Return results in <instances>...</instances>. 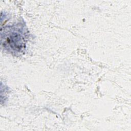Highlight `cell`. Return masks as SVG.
<instances>
[{
  "mask_svg": "<svg viewBox=\"0 0 131 131\" xmlns=\"http://www.w3.org/2000/svg\"><path fill=\"white\" fill-rule=\"evenodd\" d=\"M8 34L4 37V45L9 49L20 52L25 49V35L23 30L19 28H12L9 29Z\"/></svg>",
  "mask_w": 131,
  "mask_h": 131,
  "instance_id": "6da1fadb",
  "label": "cell"
}]
</instances>
